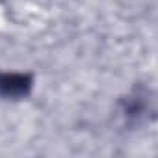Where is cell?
I'll return each mask as SVG.
<instances>
[{"label": "cell", "instance_id": "6da1fadb", "mask_svg": "<svg viewBox=\"0 0 158 158\" xmlns=\"http://www.w3.org/2000/svg\"><path fill=\"white\" fill-rule=\"evenodd\" d=\"M32 80L26 74L0 73V95L4 97H23L28 93Z\"/></svg>", "mask_w": 158, "mask_h": 158}]
</instances>
